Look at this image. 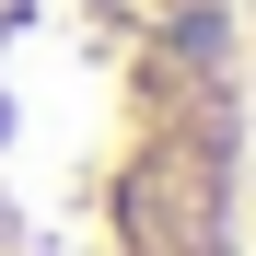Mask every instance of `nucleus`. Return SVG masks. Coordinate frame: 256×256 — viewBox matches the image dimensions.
Returning <instances> with one entry per match:
<instances>
[{
  "label": "nucleus",
  "instance_id": "1",
  "mask_svg": "<svg viewBox=\"0 0 256 256\" xmlns=\"http://www.w3.org/2000/svg\"><path fill=\"white\" fill-rule=\"evenodd\" d=\"M0 256H256V0H0Z\"/></svg>",
  "mask_w": 256,
  "mask_h": 256
}]
</instances>
